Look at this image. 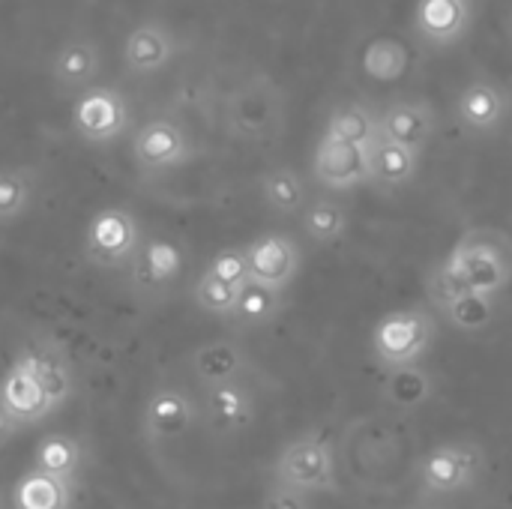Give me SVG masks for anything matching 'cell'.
I'll return each mask as SVG.
<instances>
[{
    "label": "cell",
    "instance_id": "obj_1",
    "mask_svg": "<svg viewBox=\"0 0 512 509\" xmlns=\"http://www.w3.org/2000/svg\"><path fill=\"white\" fill-rule=\"evenodd\" d=\"M441 264L459 291L495 300L512 285V237L492 225L471 228Z\"/></svg>",
    "mask_w": 512,
    "mask_h": 509
},
{
    "label": "cell",
    "instance_id": "obj_2",
    "mask_svg": "<svg viewBox=\"0 0 512 509\" xmlns=\"http://www.w3.org/2000/svg\"><path fill=\"white\" fill-rule=\"evenodd\" d=\"M486 468V453L474 441H447L426 450L414 462L420 498L444 501L450 495L468 492L477 486Z\"/></svg>",
    "mask_w": 512,
    "mask_h": 509
},
{
    "label": "cell",
    "instance_id": "obj_3",
    "mask_svg": "<svg viewBox=\"0 0 512 509\" xmlns=\"http://www.w3.org/2000/svg\"><path fill=\"white\" fill-rule=\"evenodd\" d=\"M435 333H438V324L429 309L405 306L378 318V324L372 327L369 345H372L375 360L390 372V369L420 363L435 345Z\"/></svg>",
    "mask_w": 512,
    "mask_h": 509
},
{
    "label": "cell",
    "instance_id": "obj_4",
    "mask_svg": "<svg viewBox=\"0 0 512 509\" xmlns=\"http://www.w3.org/2000/svg\"><path fill=\"white\" fill-rule=\"evenodd\" d=\"M276 486L303 492V495H333L339 492V462L327 438L303 435L291 441L273 462Z\"/></svg>",
    "mask_w": 512,
    "mask_h": 509
},
{
    "label": "cell",
    "instance_id": "obj_5",
    "mask_svg": "<svg viewBox=\"0 0 512 509\" xmlns=\"http://www.w3.org/2000/svg\"><path fill=\"white\" fill-rule=\"evenodd\" d=\"M144 237L138 219L126 207H105L99 210L84 234L87 261L99 270H123L132 267Z\"/></svg>",
    "mask_w": 512,
    "mask_h": 509
},
{
    "label": "cell",
    "instance_id": "obj_6",
    "mask_svg": "<svg viewBox=\"0 0 512 509\" xmlns=\"http://www.w3.org/2000/svg\"><path fill=\"white\" fill-rule=\"evenodd\" d=\"M225 117L237 138H273L282 129V93L270 78H252L231 93Z\"/></svg>",
    "mask_w": 512,
    "mask_h": 509
},
{
    "label": "cell",
    "instance_id": "obj_7",
    "mask_svg": "<svg viewBox=\"0 0 512 509\" xmlns=\"http://www.w3.org/2000/svg\"><path fill=\"white\" fill-rule=\"evenodd\" d=\"M69 123L81 141L111 144L120 135H126L129 123H132V111H129V102L120 90L93 84L84 93H78V99L72 102Z\"/></svg>",
    "mask_w": 512,
    "mask_h": 509
},
{
    "label": "cell",
    "instance_id": "obj_8",
    "mask_svg": "<svg viewBox=\"0 0 512 509\" xmlns=\"http://www.w3.org/2000/svg\"><path fill=\"white\" fill-rule=\"evenodd\" d=\"M246 261H249V282L282 294L297 279L303 252L291 234L270 231L246 246Z\"/></svg>",
    "mask_w": 512,
    "mask_h": 509
},
{
    "label": "cell",
    "instance_id": "obj_9",
    "mask_svg": "<svg viewBox=\"0 0 512 509\" xmlns=\"http://www.w3.org/2000/svg\"><path fill=\"white\" fill-rule=\"evenodd\" d=\"M132 156L138 168L159 174L186 165L192 159V141L180 123L168 117H153L132 135Z\"/></svg>",
    "mask_w": 512,
    "mask_h": 509
},
{
    "label": "cell",
    "instance_id": "obj_10",
    "mask_svg": "<svg viewBox=\"0 0 512 509\" xmlns=\"http://www.w3.org/2000/svg\"><path fill=\"white\" fill-rule=\"evenodd\" d=\"M198 423V405L195 399L171 384L156 387L141 411V432L150 444H165L183 438Z\"/></svg>",
    "mask_w": 512,
    "mask_h": 509
},
{
    "label": "cell",
    "instance_id": "obj_11",
    "mask_svg": "<svg viewBox=\"0 0 512 509\" xmlns=\"http://www.w3.org/2000/svg\"><path fill=\"white\" fill-rule=\"evenodd\" d=\"M312 174L324 189H333V192L357 189L369 183V153L366 147L321 135L315 156H312Z\"/></svg>",
    "mask_w": 512,
    "mask_h": 509
},
{
    "label": "cell",
    "instance_id": "obj_12",
    "mask_svg": "<svg viewBox=\"0 0 512 509\" xmlns=\"http://www.w3.org/2000/svg\"><path fill=\"white\" fill-rule=\"evenodd\" d=\"M177 36L162 21H141L123 39V66L132 75H153L162 72L177 57Z\"/></svg>",
    "mask_w": 512,
    "mask_h": 509
},
{
    "label": "cell",
    "instance_id": "obj_13",
    "mask_svg": "<svg viewBox=\"0 0 512 509\" xmlns=\"http://www.w3.org/2000/svg\"><path fill=\"white\" fill-rule=\"evenodd\" d=\"M378 132L414 153H423V147L435 135V111L423 99H399L390 102L378 114Z\"/></svg>",
    "mask_w": 512,
    "mask_h": 509
},
{
    "label": "cell",
    "instance_id": "obj_14",
    "mask_svg": "<svg viewBox=\"0 0 512 509\" xmlns=\"http://www.w3.org/2000/svg\"><path fill=\"white\" fill-rule=\"evenodd\" d=\"M0 408L18 423V426H30L39 423L42 417L51 414L48 399L30 369V363L18 354V360L6 369V375L0 378Z\"/></svg>",
    "mask_w": 512,
    "mask_h": 509
},
{
    "label": "cell",
    "instance_id": "obj_15",
    "mask_svg": "<svg viewBox=\"0 0 512 509\" xmlns=\"http://www.w3.org/2000/svg\"><path fill=\"white\" fill-rule=\"evenodd\" d=\"M183 273V255L174 243L162 237H150L141 243L135 261H132V285L144 294H162L177 282Z\"/></svg>",
    "mask_w": 512,
    "mask_h": 509
},
{
    "label": "cell",
    "instance_id": "obj_16",
    "mask_svg": "<svg viewBox=\"0 0 512 509\" xmlns=\"http://www.w3.org/2000/svg\"><path fill=\"white\" fill-rule=\"evenodd\" d=\"M102 72V51L93 39H66L51 57V78L60 90L84 93Z\"/></svg>",
    "mask_w": 512,
    "mask_h": 509
},
{
    "label": "cell",
    "instance_id": "obj_17",
    "mask_svg": "<svg viewBox=\"0 0 512 509\" xmlns=\"http://www.w3.org/2000/svg\"><path fill=\"white\" fill-rule=\"evenodd\" d=\"M471 27V6L459 0H420L414 9V30L429 45H456Z\"/></svg>",
    "mask_w": 512,
    "mask_h": 509
},
{
    "label": "cell",
    "instance_id": "obj_18",
    "mask_svg": "<svg viewBox=\"0 0 512 509\" xmlns=\"http://www.w3.org/2000/svg\"><path fill=\"white\" fill-rule=\"evenodd\" d=\"M192 375L210 390L219 384H231V381H243V375L249 372V357L237 342L228 339H216V342H204L192 351Z\"/></svg>",
    "mask_w": 512,
    "mask_h": 509
},
{
    "label": "cell",
    "instance_id": "obj_19",
    "mask_svg": "<svg viewBox=\"0 0 512 509\" xmlns=\"http://www.w3.org/2000/svg\"><path fill=\"white\" fill-rule=\"evenodd\" d=\"M366 153H369V183L381 189H399L417 177L420 153L384 138L381 132L369 141Z\"/></svg>",
    "mask_w": 512,
    "mask_h": 509
},
{
    "label": "cell",
    "instance_id": "obj_20",
    "mask_svg": "<svg viewBox=\"0 0 512 509\" xmlns=\"http://www.w3.org/2000/svg\"><path fill=\"white\" fill-rule=\"evenodd\" d=\"M204 414L216 432H243L255 420V396L243 381L210 387L204 399Z\"/></svg>",
    "mask_w": 512,
    "mask_h": 509
},
{
    "label": "cell",
    "instance_id": "obj_21",
    "mask_svg": "<svg viewBox=\"0 0 512 509\" xmlns=\"http://www.w3.org/2000/svg\"><path fill=\"white\" fill-rule=\"evenodd\" d=\"M21 357L30 363V369H33V375H36V381H39V387H42V393L48 399V408L54 414L72 396V384L75 381H72L69 357L63 354L60 345H51V342L27 348V351H21Z\"/></svg>",
    "mask_w": 512,
    "mask_h": 509
},
{
    "label": "cell",
    "instance_id": "obj_22",
    "mask_svg": "<svg viewBox=\"0 0 512 509\" xmlns=\"http://www.w3.org/2000/svg\"><path fill=\"white\" fill-rule=\"evenodd\" d=\"M456 111H459L462 126L474 132H495L507 117V96L501 93L498 84L477 78L462 90Z\"/></svg>",
    "mask_w": 512,
    "mask_h": 509
},
{
    "label": "cell",
    "instance_id": "obj_23",
    "mask_svg": "<svg viewBox=\"0 0 512 509\" xmlns=\"http://www.w3.org/2000/svg\"><path fill=\"white\" fill-rule=\"evenodd\" d=\"M432 393H435L432 375L420 363L390 369L384 384H381L384 405L393 408V411H417L432 399Z\"/></svg>",
    "mask_w": 512,
    "mask_h": 509
},
{
    "label": "cell",
    "instance_id": "obj_24",
    "mask_svg": "<svg viewBox=\"0 0 512 509\" xmlns=\"http://www.w3.org/2000/svg\"><path fill=\"white\" fill-rule=\"evenodd\" d=\"M15 509H69L72 507V486L30 468L24 477H18L12 492Z\"/></svg>",
    "mask_w": 512,
    "mask_h": 509
},
{
    "label": "cell",
    "instance_id": "obj_25",
    "mask_svg": "<svg viewBox=\"0 0 512 509\" xmlns=\"http://www.w3.org/2000/svg\"><path fill=\"white\" fill-rule=\"evenodd\" d=\"M81 462H84V453H81V444L72 438V435H48L36 444V453H33V468L42 471V474H51L69 486H75L78 480V471H81Z\"/></svg>",
    "mask_w": 512,
    "mask_h": 509
},
{
    "label": "cell",
    "instance_id": "obj_26",
    "mask_svg": "<svg viewBox=\"0 0 512 509\" xmlns=\"http://www.w3.org/2000/svg\"><path fill=\"white\" fill-rule=\"evenodd\" d=\"M303 222V234L315 243V246H333L348 234V210L336 201V198H315L306 204V210L300 213Z\"/></svg>",
    "mask_w": 512,
    "mask_h": 509
},
{
    "label": "cell",
    "instance_id": "obj_27",
    "mask_svg": "<svg viewBox=\"0 0 512 509\" xmlns=\"http://www.w3.org/2000/svg\"><path fill=\"white\" fill-rule=\"evenodd\" d=\"M261 198L270 210L276 213H303L306 204H309V189H306V180L300 177V171L294 168H270L264 177H261Z\"/></svg>",
    "mask_w": 512,
    "mask_h": 509
},
{
    "label": "cell",
    "instance_id": "obj_28",
    "mask_svg": "<svg viewBox=\"0 0 512 509\" xmlns=\"http://www.w3.org/2000/svg\"><path fill=\"white\" fill-rule=\"evenodd\" d=\"M324 135L345 141V144L369 147V141L378 135V117L360 102H342L330 111Z\"/></svg>",
    "mask_w": 512,
    "mask_h": 509
},
{
    "label": "cell",
    "instance_id": "obj_29",
    "mask_svg": "<svg viewBox=\"0 0 512 509\" xmlns=\"http://www.w3.org/2000/svg\"><path fill=\"white\" fill-rule=\"evenodd\" d=\"M36 198V174L27 165L0 168V225H15Z\"/></svg>",
    "mask_w": 512,
    "mask_h": 509
},
{
    "label": "cell",
    "instance_id": "obj_30",
    "mask_svg": "<svg viewBox=\"0 0 512 509\" xmlns=\"http://www.w3.org/2000/svg\"><path fill=\"white\" fill-rule=\"evenodd\" d=\"M438 312L456 330H462V333H480V330H486L495 321V300L492 297H480V294H456Z\"/></svg>",
    "mask_w": 512,
    "mask_h": 509
},
{
    "label": "cell",
    "instance_id": "obj_31",
    "mask_svg": "<svg viewBox=\"0 0 512 509\" xmlns=\"http://www.w3.org/2000/svg\"><path fill=\"white\" fill-rule=\"evenodd\" d=\"M408 63H411V54H408L405 42H399V39L381 36V39L369 42V48L363 51V69L375 81H396V78H402Z\"/></svg>",
    "mask_w": 512,
    "mask_h": 509
},
{
    "label": "cell",
    "instance_id": "obj_32",
    "mask_svg": "<svg viewBox=\"0 0 512 509\" xmlns=\"http://www.w3.org/2000/svg\"><path fill=\"white\" fill-rule=\"evenodd\" d=\"M282 309V294L264 288V285H255L249 282L240 297H237V306L231 312L228 321L240 324V327H261V324H270Z\"/></svg>",
    "mask_w": 512,
    "mask_h": 509
},
{
    "label": "cell",
    "instance_id": "obj_33",
    "mask_svg": "<svg viewBox=\"0 0 512 509\" xmlns=\"http://www.w3.org/2000/svg\"><path fill=\"white\" fill-rule=\"evenodd\" d=\"M192 297H195V303H198L201 312H207V315H213V318H231L240 291L231 288V285H225V282H219V279H213L210 273H204V276L195 282Z\"/></svg>",
    "mask_w": 512,
    "mask_h": 509
},
{
    "label": "cell",
    "instance_id": "obj_34",
    "mask_svg": "<svg viewBox=\"0 0 512 509\" xmlns=\"http://www.w3.org/2000/svg\"><path fill=\"white\" fill-rule=\"evenodd\" d=\"M204 273H210L213 279H219V282H225V285H231V288L243 291V288L249 285V261H246V249H222V252L207 264V270H204Z\"/></svg>",
    "mask_w": 512,
    "mask_h": 509
},
{
    "label": "cell",
    "instance_id": "obj_35",
    "mask_svg": "<svg viewBox=\"0 0 512 509\" xmlns=\"http://www.w3.org/2000/svg\"><path fill=\"white\" fill-rule=\"evenodd\" d=\"M261 509H312V498L303 495V492H294V489H285V486H270Z\"/></svg>",
    "mask_w": 512,
    "mask_h": 509
},
{
    "label": "cell",
    "instance_id": "obj_36",
    "mask_svg": "<svg viewBox=\"0 0 512 509\" xmlns=\"http://www.w3.org/2000/svg\"><path fill=\"white\" fill-rule=\"evenodd\" d=\"M18 429H21V426H18V423H15V420L0 408V450H3L15 435H18Z\"/></svg>",
    "mask_w": 512,
    "mask_h": 509
},
{
    "label": "cell",
    "instance_id": "obj_37",
    "mask_svg": "<svg viewBox=\"0 0 512 509\" xmlns=\"http://www.w3.org/2000/svg\"><path fill=\"white\" fill-rule=\"evenodd\" d=\"M408 509H447L441 501H432V498H420V501H414Z\"/></svg>",
    "mask_w": 512,
    "mask_h": 509
},
{
    "label": "cell",
    "instance_id": "obj_38",
    "mask_svg": "<svg viewBox=\"0 0 512 509\" xmlns=\"http://www.w3.org/2000/svg\"><path fill=\"white\" fill-rule=\"evenodd\" d=\"M459 3H465V6H471V3H474V0H459Z\"/></svg>",
    "mask_w": 512,
    "mask_h": 509
},
{
    "label": "cell",
    "instance_id": "obj_39",
    "mask_svg": "<svg viewBox=\"0 0 512 509\" xmlns=\"http://www.w3.org/2000/svg\"><path fill=\"white\" fill-rule=\"evenodd\" d=\"M510 36H512V9H510Z\"/></svg>",
    "mask_w": 512,
    "mask_h": 509
}]
</instances>
